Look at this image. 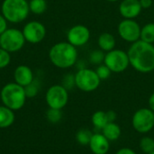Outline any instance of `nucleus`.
Here are the masks:
<instances>
[{
    "label": "nucleus",
    "mask_w": 154,
    "mask_h": 154,
    "mask_svg": "<svg viewBox=\"0 0 154 154\" xmlns=\"http://www.w3.org/2000/svg\"><path fill=\"white\" fill-rule=\"evenodd\" d=\"M140 40L148 43H154V23H149L142 27Z\"/></svg>",
    "instance_id": "nucleus-20"
},
{
    "label": "nucleus",
    "mask_w": 154,
    "mask_h": 154,
    "mask_svg": "<svg viewBox=\"0 0 154 154\" xmlns=\"http://www.w3.org/2000/svg\"><path fill=\"white\" fill-rule=\"evenodd\" d=\"M92 135H93V133L90 130H88L87 128H82L77 132L76 141L80 145L86 146V145L89 144V142L92 138Z\"/></svg>",
    "instance_id": "nucleus-21"
},
{
    "label": "nucleus",
    "mask_w": 154,
    "mask_h": 154,
    "mask_svg": "<svg viewBox=\"0 0 154 154\" xmlns=\"http://www.w3.org/2000/svg\"><path fill=\"white\" fill-rule=\"evenodd\" d=\"M132 125L139 134H147L154 128V112L150 108L138 109L132 117Z\"/></svg>",
    "instance_id": "nucleus-8"
},
{
    "label": "nucleus",
    "mask_w": 154,
    "mask_h": 154,
    "mask_svg": "<svg viewBox=\"0 0 154 154\" xmlns=\"http://www.w3.org/2000/svg\"><path fill=\"white\" fill-rule=\"evenodd\" d=\"M130 65L138 72L150 73L154 70V45L139 40L127 51Z\"/></svg>",
    "instance_id": "nucleus-1"
},
{
    "label": "nucleus",
    "mask_w": 154,
    "mask_h": 154,
    "mask_svg": "<svg viewBox=\"0 0 154 154\" xmlns=\"http://www.w3.org/2000/svg\"><path fill=\"white\" fill-rule=\"evenodd\" d=\"M101 134L111 143L116 142L120 138L122 131L119 125L116 122H110L101 130Z\"/></svg>",
    "instance_id": "nucleus-16"
},
{
    "label": "nucleus",
    "mask_w": 154,
    "mask_h": 154,
    "mask_svg": "<svg viewBox=\"0 0 154 154\" xmlns=\"http://www.w3.org/2000/svg\"><path fill=\"white\" fill-rule=\"evenodd\" d=\"M88 146L93 154H107L110 149V142L101 133H95Z\"/></svg>",
    "instance_id": "nucleus-14"
},
{
    "label": "nucleus",
    "mask_w": 154,
    "mask_h": 154,
    "mask_svg": "<svg viewBox=\"0 0 154 154\" xmlns=\"http://www.w3.org/2000/svg\"><path fill=\"white\" fill-rule=\"evenodd\" d=\"M62 86L66 88V89H70L75 86V75H66L63 79V84Z\"/></svg>",
    "instance_id": "nucleus-29"
},
{
    "label": "nucleus",
    "mask_w": 154,
    "mask_h": 154,
    "mask_svg": "<svg viewBox=\"0 0 154 154\" xmlns=\"http://www.w3.org/2000/svg\"><path fill=\"white\" fill-rule=\"evenodd\" d=\"M7 29V20L5 18V16L0 14V35Z\"/></svg>",
    "instance_id": "nucleus-30"
},
{
    "label": "nucleus",
    "mask_w": 154,
    "mask_h": 154,
    "mask_svg": "<svg viewBox=\"0 0 154 154\" xmlns=\"http://www.w3.org/2000/svg\"><path fill=\"white\" fill-rule=\"evenodd\" d=\"M29 8L32 14H42L47 9V2L46 0H30Z\"/></svg>",
    "instance_id": "nucleus-22"
},
{
    "label": "nucleus",
    "mask_w": 154,
    "mask_h": 154,
    "mask_svg": "<svg viewBox=\"0 0 154 154\" xmlns=\"http://www.w3.org/2000/svg\"><path fill=\"white\" fill-rule=\"evenodd\" d=\"M105 55L106 54H104V51H101V50H95L89 55L90 62L93 63V64L100 65V64L104 63Z\"/></svg>",
    "instance_id": "nucleus-26"
},
{
    "label": "nucleus",
    "mask_w": 154,
    "mask_h": 154,
    "mask_svg": "<svg viewBox=\"0 0 154 154\" xmlns=\"http://www.w3.org/2000/svg\"><path fill=\"white\" fill-rule=\"evenodd\" d=\"M143 8L141 6L139 0H123L119 5L120 14L125 19H134L142 12Z\"/></svg>",
    "instance_id": "nucleus-13"
},
{
    "label": "nucleus",
    "mask_w": 154,
    "mask_h": 154,
    "mask_svg": "<svg viewBox=\"0 0 154 154\" xmlns=\"http://www.w3.org/2000/svg\"><path fill=\"white\" fill-rule=\"evenodd\" d=\"M22 32L25 41L32 44L40 43L46 36L45 26L38 21L28 22L23 26Z\"/></svg>",
    "instance_id": "nucleus-11"
},
{
    "label": "nucleus",
    "mask_w": 154,
    "mask_h": 154,
    "mask_svg": "<svg viewBox=\"0 0 154 154\" xmlns=\"http://www.w3.org/2000/svg\"><path fill=\"white\" fill-rule=\"evenodd\" d=\"M14 82L22 87H26L34 80L33 72L26 65H19L14 72Z\"/></svg>",
    "instance_id": "nucleus-15"
},
{
    "label": "nucleus",
    "mask_w": 154,
    "mask_h": 154,
    "mask_svg": "<svg viewBox=\"0 0 154 154\" xmlns=\"http://www.w3.org/2000/svg\"><path fill=\"white\" fill-rule=\"evenodd\" d=\"M49 58L55 67L59 69H69L77 62L78 51L69 42H60L51 48Z\"/></svg>",
    "instance_id": "nucleus-2"
},
{
    "label": "nucleus",
    "mask_w": 154,
    "mask_h": 154,
    "mask_svg": "<svg viewBox=\"0 0 154 154\" xmlns=\"http://www.w3.org/2000/svg\"><path fill=\"white\" fill-rule=\"evenodd\" d=\"M15 119L14 111L6 107L5 106H0V129H5L10 127Z\"/></svg>",
    "instance_id": "nucleus-17"
},
{
    "label": "nucleus",
    "mask_w": 154,
    "mask_h": 154,
    "mask_svg": "<svg viewBox=\"0 0 154 154\" xmlns=\"http://www.w3.org/2000/svg\"><path fill=\"white\" fill-rule=\"evenodd\" d=\"M116 154H137L133 149L131 148H128V147H124V148H121L119 149Z\"/></svg>",
    "instance_id": "nucleus-31"
},
{
    "label": "nucleus",
    "mask_w": 154,
    "mask_h": 154,
    "mask_svg": "<svg viewBox=\"0 0 154 154\" xmlns=\"http://www.w3.org/2000/svg\"><path fill=\"white\" fill-rule=\"evenodd\" d=\"M150 154H154V151H153V152H151V153H150Z\"/></svg>",
    "instance_id": "nucleus-36"
},
{
    "label": "nucleus",
    "mask_w": 154,
    "mask_h": 154,
    "mask_svg": "<svg viewBox=\"0 0 154 154\" xmlns=\"http://www.w3.org/2000/svg\"><path fill=\"white\" fill-rule=\"evenodd\" d=\"M46 118L50 123L57 124L59 123L62 118V112L60 109H54V108H49L46 113Z\"/></svg>",
    "instance_id": "nucleus-24"
},
{
    "label": "nucleus",
    "mask_w": 154,
    "mask_h": 154,
    "mask_svg": "<svg viewBox=\"0 0 154 154\" xmlns=\"http://www.w3.org/2000/svg\"><path fill=\"white\" fill-rule=\"evenodd\" d=\"M100 79L96 70L83 68L75 74V86L83 92H93L100 85Z\"/></svg>",
    "instance_id": "nucleus-6"
},
{
    "label": "nucleus",
    "mask_w": 154,
    "mask_h": 154,
    "mask_svg": "<svg viewBox=\"0 0 154 154\" xmlns=\"http://www.w3.org/2000/svg\"><path fill=\"white\" fill-rule=\"evenodd\" d=\"M104 64L114 73L124 72L130 65L127 52L120 49H114L105 55Z\"/></svg>",
    "instance_id": "nucleus-7"
},
{
    "label": "nucleus",
    "mask_w": 154,
    "mask_h": 154,
    "mask_svg": "<svg viewBox=\"0 0 154 154\" xmlns=\"http://www.w3.org/2000/svg\"><path fill=\"white\" fill-rule=\"evenodd\" d=\"M11 62V56L8 51L0 47V69L6 68Z\"/></svg>",
    "instance_id": "nucleus-28"
},
{
    "label": "nucleus",
    "mask_w": 154,
    "mask_h": 154,
    "mask_svg": "<svg viewBox=\"0 0 154 154\" xmlns=\"http://www.w3.org/2000/svg\"><path fill=\"white\" fill-rule=\"evenodd\" d=\"M89 38H90L89 29L82 24H77L72 26L67 33L68 42L73 46H75L76 48L83 46L86 43H88Z\"/></svg>",
    "instance_id": "nucleus-12"
},
{
    "label": "nucleus",
    "mask_w": 154,
    "mask_h": 154,
    "mask_svg": "<svg viewBox=\"0 0 154 154\" xmlns=\"http://www.w3.org/2000/svg\"><path fill=\"white\" fill-rule=\"evenodd\" d=\"M142 27L134 19H124L118 24V34L125 42H135L140 40Z\"/></svg>",
    "instance_id": "nucleus-10"
},
{
    "label": "nucleus",
    "mask_w": 154,
    "mask_h": 154,
    "mask_svg": "<svg viewBox=\"0 0 154 154\" xmlns=\"http://www.w3.org/2000/svg\"><path fill=\"white\" fill-rule=\"evenodd\" d=\"M97 43L101 51H103L104 52H108L115 49L116 39L113 34L109 32H103L99 35Z\"/></svg>",
    "instance_id": "nucleus-18"
},
{
    "label": "nucleus",
    "mask_w": 154,
    "mask_h": 154,
    "mask_svg": "<svg viewBox=\"0 0 154 154\" xmlns=\"http://www.w3.org/2000/svg\"><path fill=\"white\" fill-rule=\"evenodd\" d=\"M143 9H148L152 5L153 0H139Z\"/></svg>",
    "instance_id": "nucleus-32"
},
{
    "label": "nucleus",
    "mask_w": 154,
    "mask_h": 154,
    "mask_svg": "<svg viewBox=\"0 0 154 154\" xmlns=\"http://www.w3.org/2000/svg\"><path fill=\"white\" fill-rule=\"evenodd\" d=\"M2 14L12 23L23 22L30 13L27 0H4L1 6Z\"/></svg>",
    "instance_id": "nucleus-4"
},
{
    "label": "nucleus",
    "mask_w": 154,
    "mask_h": 154,
    "mask_svg": "<svg viewBox=\"0 0 154 154\" xmlns=\"http://www.w3.org/2000/svg\"><path fill=\"white\" fill-rule=\"evenodd\" d=\"M25 42L23 32L15 28H7L0 35V47L9 53L21 51Z\"/></svg>",
    "instance_id": "nucleus-5"
},
{
    "label": "nucleus",
    "mask_w": 154,
    "mask_h": 154,
    "mask_svg": "<svg viewBox=\"0 0 154 154\" xmlns=\"http://www.w3.org/2000/svg\"><path fill=\"white\" fill-rule=\"evenodd\" d=\"M106 115H107V118H108L109 123L110 122H116V113L115 111H113V110L106 111Z\"/></svg>",
    "instance_id": "nucleus-33"
},
{
    "label": "nucleus",
    "mask_w": 154,
    "mask_h": 154,
    "mask_svg": "<svg viewBox=\"0 0 154 154\" xmlns=\"http://www.w3.org/2000/svg\"><path fill=\"white\" fill-rule=\"evenodd\" d=\"M139 145L143 153L150 154L154 151V139L150 136H144L141 139Z\"/></svg>",
    "instance_id": "nucleus-23"
},
{
    "label": "nucleus",
    "mask_w": 154,
    "mask_h": 154,
    "mask_svg": "<svg viewBox=\"0 0 154 154\" xmlns=\"http://www.w3.org/2000/svg\"><path fill=\"white\" fill-rule=\"evenodd\" d=\"M106 1H108V2H117L118 0H106Z\"/></svg>",
    "instance_id": "nucleus-35"
},
{
    "label": "nucleus",
    "mask_w": 154,
    "mask_h": 154,
    "mask_svg": "<svg viewBox=\"0 0 154 154\" xmlns=\"http://www.w3.org/2000/svg\"><path fill=\"white\" fill-rule=\"evenodd\" d=\"M91 122H92L93 126L96 129L101 131L109 123L106 112L102 111V110L96 111L91 116Z\"/></svg>",
    "instance_id": "nucleus-19"
},
{
    "label": "nucleus",
    "mask_w": 154,
    "mask_h": 154,
    "mask_svg": "<svg viewBox=\"0 0 154 154\" xmlns=\"http://www.w3.org/2000/svg\"><path fill=\"white\" fill-rule=\"evenodd\" d=\"M149 108L154 112V92L149 97Z\"/></svg>",
    "instance_id": "nucleus-34"
},
{
    "label": "nucleus",
    "mask_w": 154,
    "mask_h": 154,
    "mask_svg": "<svg viewBox=\"0 0 154 154\" xmlns=\"http://www.w3.org/2000/svg\"><path fill=\"white\" fill-rule=\"evenodd\" d=\"M39 89H40V83L38 80L34 79L31 84H29L28 86L24 87V90H25V94H26V97L27 98H32V97H34L38 92H39Z\"/></svg>",
    "instance_id": "nucleus-25"
},
{
    "label": "nucleus",
    "mask_w": 154,
    "mask_h": 154,
    "mask_svg": "<svg viewBox=\"0 0 154 154\" xmlns=\"http://www.w3.org/2000/svg\"><path fill=\"white\" fill-rule=\"evenodd\" d=\"M0 97L3 105L13 111L23 108L27 98L24 88L15 82L5 84L1 89Z\"/></svg>",
    "instance_id": "nucleus-3"
},
{
    "label": "nucleus",
    "mask_w": 154,
    "mask_h": 154,
    "mask_svg": "<svg viewBox=\"0 0 154 154\" xmlns=\"http://www.w3.org/2000/svg\"><path fill=\"white\" fill-rule=\"evenodd\" d=\"M96 72H97L98 78L100 79V80L107 79L111 76V73H112V71L109 69V68L104 63L97 66V68L96 69Z\"/></svg>",
    "instance_id": "nucleus-27"
},
{
    "label": "nucleus",
    "mask_w": 154,
    "mask_h": 154,
    "mask_svg": "<svg viewBox=\"0 0 154 154\" xmlns=\"http://www.w3.org/2000/svg\"><path fill=\"white\" fill-rule=\"evenodd\" d=\"M45 100L49 108H64L69 101V92L62 85H53L50 87L45 95Z\"/></svg>",
    "instance_id": "nucleus-9"
}]
</instances>
